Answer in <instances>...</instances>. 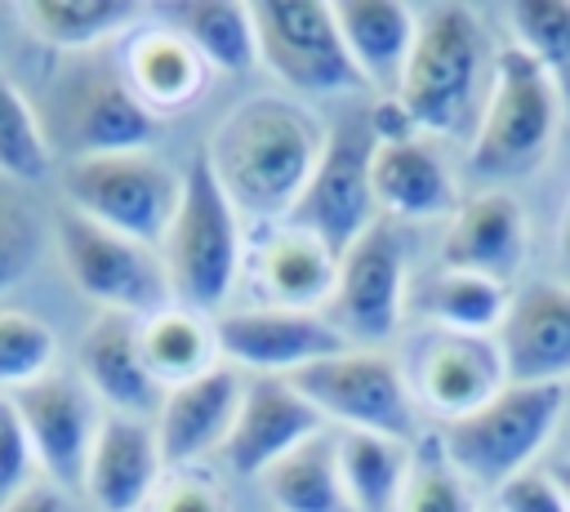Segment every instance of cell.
Listing matches in <instances>:
<instances>
[{
  "label": "cell",
  "mask_w": 570,
  "mask_h": 512,
  "mask_svg": "<svg viewBox=\"0 0 570 512\" xmlns=\"http://www.w3.org/2000/svg\"><path fill=\"white\" fill-rule=\"evenodd\" d=\"M325 138L330 129L303 102L254 93L214 125L205 160L240 218L285 223L321 165Z\"/></svg>",
  "instance_id": "6da1fadb"
},
{
  "label": "cell",
  "mask_w": 570,
  "mask_h": 512,
  "mask_svg": "<svg viewBox=\"0 0 570 512\" xmlns=\"http://www.w3.org/2000/svg\"><path fill=\"white\" fill-rule=\"evenodd\" d=\"M490 36L468 4H423L410 62L396 85V102L419 134L450 138L476 129L490 85Z\"/></svg>",
  "instance_id": "7a4b0ae2"
},
{
  "label": "cell",
  "mask_w": 570,
  "mask_h": 512,
  "mask_svg": "<svg viewBox=\"0 0 570 512\" xmlns=\"http://www.w3.org/2000/svg\"><path fill=\"white\" fill-rule=\"evenodd\" d=\"M561 120H566V98L557 71H548L534 53L508 40L494 49L468 160L485 178L530 174L557 147Z\"/></svg>",
  "instance_id": "3957f363"
},
{
  "label": "cell",
  "mask_w": 570,
  "mask_h": 512,
  "mask_svg": "<svg viewBox=\"0 0 570 512\" xmlns=\"http://www.w3.org/2000/svg\"><path fill=\"white\" fill-rule=\"evenodd\" d=\"M160 267L169 285V303L223 316L240 272H245V232L240 214L218 187L205 156L183 169V196L174 223L160 240Z\"/></svg>",
  "instance_id": "277c9868"
},
{
  "label": "cell",
  "mask_w": 570,
  "mask_h": 512,
  "mask_svg": "<svg viewBox=\"0 0 570 512\" xmlns=\"http://www.w3.org/2000/svg\"><path fill=\"white\" fill-rule=\"evenodd\" d=\"M561 414H566V387L508 383L481 410H472L454 423H441L436 441H441L445 459L476 490L494 494L503 481L534 467L548 445H557Z\"/></svg>",
  "instance_id": "5b68a950"
},
{
  "label": "cell",
  "mask_w": 570,
  "mask_h": 512,
  "mask_svg": "<svg viewBox=\"0 0 570 512\" xmlns=\"http://www.w3.org/2000/svg\"><path fill=\"white\" fill-rule=\"evenodd\" d=\"M58 187L67 209L160 249L183 196V174H174L156 151H102L62 160Z\"/></svg>",
  "instance_id": "8992f818"
},
{
  "label": "cell",
  "mask_w": 570,
  "mask_h": 512,
  "mask_svg": "<svg viewBox=\"0 0 570 512\" xmlns=\"http://www.w3.org/2000/svg\"><path fill=\"white\" fill-rule=\"evenodd\" d=\"M334 432L419 441V401L405 365L387 347H343L289 378Z\"/></svg>",
  "instance_id": "52a82bcc"
},
{
  "label": "cell",
  "mask_w": 570,
  "mask_h": 512,
  "mask_svg": "<svg viewBox=\"0 0 570 512\" xmlns=\"http://www.w3.org/2000/svg\"><path fill=\"white\" fill-rule=\"evenodd\" d=\"M53 245L67 280L98 307L120 316H151L169 303L160 249L138 245L67 205L53 209Z\"/></svg>",
  "instance_id": "ba28073f"
},
{
  "label": "cell",
  "mask_w": 570,
  "mask_h": 512,
  "mask_svg": "<svg viewBox=\"0 0 570 512\" xmlns=\"http://www.w3.org/2000/svg\"><path fill=\"white\" fill-rule=\"evenodd\" d=\"M410 312L405 227L379 218L338 254V280L325 316L352 347H387Z\"/></svg>",
  "instance_id": "9c48e42d"
},
{
  "label": "cell",
  "mask_w": 570,
  "mask_h": 512,
  "mask_svg": "<svg viewBox=\"0 0 570 512\" xmlns=\"http://www.w3.org/2000/svg\"><path fill=\"white\" fill-rule=\"evenodd\" d=\"M258 67L294 93H352L361 71L334 27V9L321 0H258Z\"/></svg>",
  "instance_id": "30bf717a"
},
{
  "label": "cell",
  "mask_w": 570,
  "mask_h": 512,
  "mask_svg": "<svg viewBox=\"0 0 570 512\" xmlns=\"http://www.w3.org/2000/svg\"><path fill=\"white\" fill-rule=\"evenodd\" d=\"M370 160H374L370 116H352L338 129H330L321 165H316L312 183L303 187V196L285 223L316 232L321 240H330L343 254L365 227L379 223L374 191H370Z\"/></svg>",
  "instance_id": "8fae6325"
},
{
  "label": "cell",
  "mask_w": 570,
  "mask_h": 512,
  "mask_svg": "<svg viewBox=\"0 0 570 512\" xmlns=\"http://www.w3.org/2000/svg\"><path fill=\"white\" fill-rule=\"evenodd\" d=\"M218 352L245 378H294L298 370L352 347L325 312H289V307H232L214 316Z\"/></svg>",
  "instance_id": "7c38bea8"
},
{
  "label": "cell",
  "mask_w": 570,
  "mask_h": 512,
  "mask_svg": "<svg viewBox=\"0 0 570 512\" xmlns=\"http://www.w3.org/2000/svg\"><path fill=\"white\" fill-rule=\"evenodd\" d=\"M9 405L18 410V423L36 450L40 476L58 490H71L85 481V463L94 450V436L107 419L98 396L85 387L80 374L49 370L45 378L9 392Z\"/></svg>",
  "instance_id": "4fadbf2b"
},
{
  "label": "cell",
  "mask_w": 570,
  "mask_h": 512,
  "mask_svg": "<svg viewBox=\"0 0 570 512\" xmlns=\"http://www.w3.org/2000/svg\"><path fill=\"white\" fill-rule=\"evenodd\" d=\"M160 134V116L129 89L120 62H89L62 93L58 138L67 160L102 156V151H151Z\"/></svg>",
  "instance_id": "5bb4252c"
},
{
  "label": "cell",
  "mask_w": 570,
  "mask_h": 512,
  "mask_svg": "<svg viewBox=\"0 0 570 512\" xmlns=\"http://www.w3.org/2000/svg\"><path fill=\"white\" fill-rule=\"evenodd\" d=\"M405 374H410L419 414H432L436 427L481 410L490 396L508 387V365L494 334L423 329Z\"/></svg>",
  "instance_id": "9a60e30c"
},
{
  "label": "cell",
  "mask_w": 570,
  "mask_h": 512,
  "mask_svg": "<svg viewBox=\"0 0 570 512\" xmlns=\"http://www.w3.org/2000/svg\"><path fill=\"white\" fill-rule=\"evenodd\" d=\"M494 338L508 365V383L570 387V285L539 276L512 289Z\"/></svg>",
  "instance_id": "2e32d148"
},
{
  "label": "cell",
  "mask_w": 570,
  "mask_h": 512,
  "mask_svg": "<svg viewBox=\"0 0 570 512\" xmlns=\"http://www.w3.org/2000/svg\"><path fill=\"white\" fill-rule=\"evenodd\" d=\"M138 325H142L138 316L98 312L80 334L76 374L85 378V387L98 396V405L107 414H129V419L151 423L160 401H165V387L147 370Z\"/></svg>",
  "instance_id": "e0dca14e"
},
{
  "label": "cell",
  "mask_w": 570,
  "mask_h": 512,
  "mask_svg": "<svg viewBox=\"0 0 570 512\" xmlns=\"http://www.w3.org/2000/svg\"><path fill=\"white\" fill-rule=\"evenodd\" d=\"M245 267L263 307L325 312L338 280V249L298 223H267L245 249Z\"/></svg>",
  "instance_id": "ac0fdd59"
},
{
  "label": "cell",
  "mask_w": 570,
  "mask_h": 512,
  "mask_svg": "<svg viewBox=\"0 0 570 512\" xmlns=\"http://www.w3.org/2000/svg\"><path fill=\"white\" fill-rule=\"evenodd\" d=\"M325 423L289 378H245L236 423L223 441V463L236 476H263L294 445L316 436Z\"/></svg>",
  "instance_id": "d6986e66"
},
{
  "label": "cell",
  "mask_w": 570,
  "mask_h": 512,
  "mask_svg": "<svg viewBox=\"0 0 570 512\" xmlns=\"http://www.w3.org/2000/svg\"><path fill=\"white\" fill-rule=\"evenodd\" d=\"M530 249L525 205L503 187H481L454 205L441 236V263L481 272L490 280H512Z\"/></svg>",
  "instance_id": "ffe728a7"
},
{
  "label": "cell",
  "mask_w": 570,
  "mask_h": 512,
  "mask_svg": "<svg viewBox=\"0 0 570 512\" xmlns=\"http://www.w3.org/2000/svg\"><path fill=\"white\" fill-rule=\"evenodd\" d=\"M165 476L169 467H165L156 427L147 419L107 414L94 436L80 490L98 512H142L151 508Z\"/></svg>",
  "instance_id": "44dd1931"
},
{
  "label": "cell",
  "mask_w": 570,
  "mask_h": 512,
  "mask_svg": "<svg viewBox=\"0 0 570 512\" xmlns=\"http://www.w3.org/2000/svg\"><path fill=\"white\" fill-rule=\"evenodd\" d=\"M370 191H374V209L387 223H432V218H450L459 196V178L450 169V160L423 138H387L374 142V160H370Z\"/></svg>",
  "instance_id": "7402d4cb"
},
{
  "label": "cell",
  "mask_w": 570,
  "mask_h": 512,
  "mask_svg": "<svg viewBox=\"0 0 570 512\" xmlns=\"http://www.w3.org/2000/svg\"><path fill=\"white\" fill-rule=\"evenodd\" d=\"M240 396H245V374L232 370L227 361L218 370L183 383V387H169L156 419H151L165 467L183 472L187 463L205 459L209 450H223V441L236 423Z\"/></svg>",
  "instance_id": "603a6c76"
},
{
  "label": "cell",
  "mask_w": 570,
  "mask_h": 512,
  "mask_svg": "<svg viewBox=\"0 0 570 512\" xmlns=\"http://www.w3.org/2000/svg\"><path fill=\"white\" fill-rule=\"evenodd\" d=\"M120 71L129 80V89L156 111V116H169V111H183L191 107L196 98H205L209 89V62L196 53V45L174 31L169 22H151V27H134L125 40H120Z\"/></svg>",
  "instance_id": "cb8c5ba5"
},
{
  "label": "cell",
  "mask_w": 570,
  "mask_h": 512,
  "mask_svg": "<svg viewBox=\"0 0 570 512\" xmlns=\"http://www.w3.org/2000/svg\"><path fill=\"white\" fill-rule=\"evenodd\" d=\"M330 9L361 80L392 98L419 36V9L396 0H338Z\"/></svg>",
  "instance_id": "d4e9b609"
},
{
  "label": "cell",
  "mask_w": 570,
  "mask_h": 512,
  "mask_svg": "<svg viewBox=\"0 0 570 512\" xmlns=\"http://www.w3.org/2000/svg\"><path fill=\"white\" fill-rule=\"evenodd\" d=\"M512 289L503 280H490L481 272L463 267H432L428 276L410 280V312L428 329H450V334H499L508 316Z\"/></svg>",
  "instance_id": "484cf974"
},
{
  "label": "cell",
  "mask_w": 570,
  "mask_h": 512,
  "mask_svg": "<svg viewBox=\"0 0 570 512\" xmlns=\"http://www.w3.org/2000/svg\"><path fill=\"white\" fill-rule=\"evenodd\" d=\"M142 334V356H147V370L156 374V383L169 392V387H183L209 370L223 365V352H218V325L214 316L205 312H191V307H178V303H165L160 312L142 316L138 325Z\"/></svg>",
  "instance_id": "4316f807"
},
{
  "label": "cell",
  "mask_w": 570,
  "mask_h": 512,
  "mask_svg": "<svg viewBox=\"0 0 570 512\" xmlns=\"http://www.w3.org/2000/svg\"><path fill=\"white\" fill-rule=\"evenodd\" d=\"M138 9L129 0H27L13 9L18 27L49 49L89 53L107 40H125L138 27Z\"/></svg>",
  "instance_id": "83f0119b"
},
{
  "label": "cell",
  "mask_w": 570,
  "mask_h": 512,
  "mask_svg": "<svg viewBox=\"0 0 570 512\" xmlns=\"http://www.w3.org/2000/svg\"><path fill=\"white\" fill-rule=\"evenodd\" d=\"M258 481L276 512H352L338 472V436L330 427L294 445L285 459H276Z\"/></svg>",
  "instance_id": "f1b7e54d"
},
{
  "label": "cell",
  "mask_w": 570,
  "mask_h": 512,
  "mask_svg": "<svg viewBox=\"0 0 570 512\" xmlns=\"http://www.w3.org/2000/svg\"><path fill=\"white\" fill-rule=\"evenodd\" d=\"M334 436H338V472L352 512H396L414 445L374 432H334Z\"/></svg>",
  "instance_id": "f546056e"
},
{
  "label": "cell",
  "mask_w": 570,
  "mask_h": 512,
  "mask_svg": "<svg viewBox=\"0 0 570 512\" xmlns=\"http://www.w3.org/2000/svg\"><path fill=\"white\" fill-rule=\"evenodd\" d=\"M165 22L183 31L209 71H249L258 62V31L254 9L232 0H200V4H165Z\"/></svg>",
  "instance_id": "4dcf8cb0"
},
{
  "label": "cell",
  "mask_w": 570,
  "mask_h": 512,
  "mask_svg": "<svg viewBox=\"0 0 570 512\" xmlns=\"http://www.w3.org/2000/svg\"><path fill=\"white\" fill-rule=\"evenodd\" d=\"M53 169V142L27 93L0 67V178L40 183Z\"/></svg>",
  "instance_id": "1f68e13d"
},
{
  "label": "cell",
  "mask_w": 570,
  "mask_h": 512,
  "mask_svg": "<svg viewBox=\"0 0 570 512\" xmlns=\"http://www.w3.org/2000/svg\"><path fill=\"white\" fill-rule=\"evenodd\" d=\"M396 512H476V485L445 459L436 432L414 441Z\"/></svg>",
  "instance_id": "d6a6232c"
},
{
  "label": "cell",
  "mask_w": 570,
  "mask_h": 512,
  "mask_svg": "<svg viewBox=\"0 0 570 512\" xmlns=\"http://www.w3.org/2000/svg\"><path fill=\"white\" fill-rule=\"evenodd\" d=\"M53 361H58L53 329L22 307H0V396L45 378Z\"/></svg>",
  "instance_id": "836d02e7"
},
{
  "label": "cell",
  "mask_w": 570,
  "mask_h": 512,
  "mask_svg": "<svg viewBox=\"0 0 570 512\" xmlns=\"http://www.w3.org/2000/svg\"><path fill=\"white\" fill-rule=\"evenodd\" d=\"M512 45L534 53L548 71L570 67V4L566 0H521L508 4Z\"/></svg>",
  "instance_id": "e575fe53"
},
{
  "label": "cell",
  "mask_w": 570,
  "mask_h": 512,
  "mask_svg": "<svg viewBox=\"0 0 570 512\" xmlns=\"http://www.w3.org/2000/svg\"><path fill=\"white\" fill-rule=\"evenodd\" d=\"M40 245H45V232H40L36 214L22 200L0 196V294H9L13 285H22L31 276Z\"/></svg>",
  "instance_id": "d590c367"
},
{
  "label": "cell",
  "mask_w": 570,
  "mask_h": 512,
  "mask_svg": "<svg viewBox=\"0 0 570 512\" xmlns=\"http://www.w3.org/2000/svg\"><path fill=\"white\" fill-rule=\"evenodd\" d=\"M36 481H45L40 463H36V450H31V441L18 423V410L9 405V396H0V512L18 494H27Z\"/></svg>",
  "instance_id": "8d00e7d4"
},
{
  "label": "cell",
  "mask_w": 570,
  "mask_h": 512,
  "mask_svg": "<svg viewBox=\"0 0 570 512\" xmlns=\"http://www.w3.org/2000/svg\"><path fill=\"white\" fill-rule=\"evenodd\" d=\"M494 508L499 512H570V499H566L552 463L548 467L534 463L494 490Z\"/></svg>",
  "instance_id": "74e56055"
},
{
  "label": "cell",
  "mask_w": 570,
  "mask_h": 512,
  "mask_svg": "<svg viewBox=\"0 0 570 512\" xmlns=\"http://www.w3.org/2000/svg\"><path fill=\"white\" fill-rule=\"evenodd\" d=\"M151 512H227L223 490L200 472H169L151 499Z\"/></svg>",
  "instance_id": "f35d334b"
},
{
  "label": "cell",
  "mask_w": 570,
  "mask_h": 512,
  "mask_svg": "<svg viewBox=\"0 0 570 512\" xmlns=\"http://www.w3.org/2000/svg\"><path fill=\"white\" fill-rule=\"evenodd\" d=\"M4 512H71L67 508V490H58L53 481H36L27 494H18Z\"/></svg>",
  "instance_id": "ab89813d"
},
{
  "label": "cell",
  "mask_w": 570,
  "mask_h": 512,
  "mask_svg": "<svg viewBox=\"0 0 570 512\" xmlns=\"http://www.w3.org/2000/svg\"><path fill=\"white\" fill-rule=\"evenodd\" d=\"M557 280L570 285V196H566L561 218H557Z\"/></svg>",
  "instance_id": "60d3db41"
},
{
  "label": "cell",
  "mask_w": 570,
  "mask_h": 512,
  "mask_svg": "<svg viewBox=\"0 0 570 512\" xmlns=\"http://www.w3.org/2000/svg\"><path fill=\"white\" fill-rule=\"evenodd\" d=\"M557 459H570V387H566V414H561V432H557Z\"/></svg>",
  "instance_id": "b9f144b4"
},
{
  "label": "cell",
  "mask_w": 570,
  "mask_h": 512,
  "mask_svg": "<svg viewBox=\"0 0 570 512\" xmlns=\"http://www.w3.org/2000/svg\"><path fill=\"white\" fill-rule=\"evenodd\" d=\"M552 472H557V481H561V490L570 499V459H552Z\"/></svg>",
  "instance_id": "7bdbcfd3"
}]
</instances>
